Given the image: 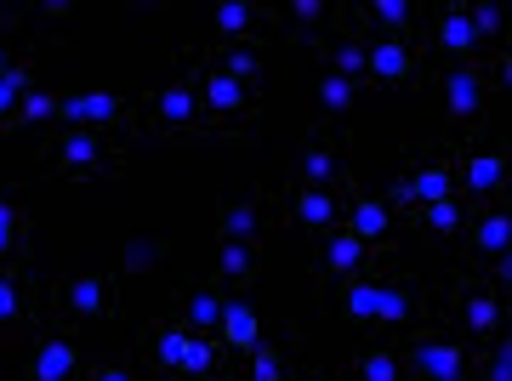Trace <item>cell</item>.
<instances>
[{"mask_svg":"<svg viewBox=\"0 0 512 381\" xmlns=\"http://www.w3.org/2000/svg\"><path fill=\"white\" fill-rule=\"evenodd\" d=\"M404 381H478V347L461 336L456 325H421L410 342L399 347Z\"/></svg>","mask_w":512,"mask_h":381,"instance_id":"obj_1","label":"cell"},{"mask_svg":"<svg viewBox=\"0 0 512 381\" xmlns=\"http://www.w3.org/2000/svg\"><path fill=\"white\" fill-rule=\"evenodd\" d=\"M143 353L165 376H183V381H205L217 370V336H200L183 319H165V325L143 330Z\"/></svg>","mask_w":512,"mask_h":381,"instance_id":"obj_2","label":"cell"},{"mask_svg":"<svg viewBox=\"0 0 512 381\" xmlns=\"http://www.w3.org/2000/svg\"><path fill=\"white\" fill-rule=\"evenodd\" d=\"M450 325H456L473 347H490L495 336H501L507 308H501L495 279H484V273H456V279H450Z\"/></svg>","mask_w":512,"mask_h":381,"instance_id":"obj_3","label":"cell"},{"mask_svg":"<svg viewBox=\"0 0 512 381\" xmlns=\"http://www.w3.org/2000/svg\"><path fill=\"white\" fill-rule=\"evenodd\" d=\"M40 165L46 177H103V171H120V148L103 137V131H80V126H63L52 143L40 148Z\"/></svg>","mask_w":512,"mask_h":381,"instance_id":"obj_4","label":"cell"},{"mask_svg":"<svg viewBox=\"0 0 512 381\" xmlns=\"http://www.w3.org/2000/svg\"><path fill=\"white\" fill-rule=\"evenodd\" d=\"M52 302H57V313H69V319H109V313L120 308V285H114V273H103V268H80L57 285Z\"/></svg>","mask_w":512,"mask_h":381,"instance_id":"obj_5","label":"cell"},{"mask_svg":"<svg viewBox=\"0 0 512 381\" xmlns=\"http://www.w3.org/2000/svg\"><path fill=\"white\" fill-rule=\"evenodd\" d=\"M200 109H205L200 74H194V69H177V74L160 86V97L148 103V126L160 131V137H177V131H188L194 120H200Z\"/></svg>","mask_w":512,"mask_h":381,"instance_id":"obj_6","label":"cell"},{"mask_svg":"<svg viewBox=\"0 0 512 381\" xmlns=\"http://www.w3.org/2000/svg\"><path fill=\"white\" fill-rule=\"evenodd\" d=\"M507 177H512L507 148H467L456 160V182H461L467 200H495V194H507Z\"/></svg>","mask_w":512,"mask_h":381,"instance_id":"obj_7","label":"cell"},{"mask_svg":"<svg viewBox=\"0 0 512 381\" xmlns=\"http://www.w3.org/2000/svg\"><path fill=\"white\" fill-rule=\"evenodd\" d=\"M439 86H444V114H450V120L473 126L478 114H484L490 80H484V69H478V63H450V69L439 74Z\"/></svg>","mask_w":512,"mask_h":381,"instance_id":"obj_8","label":"cell"},{"mask_svg":"<svg viewBox=\"0 0 512 381\" xmlns=\"http://www.w3.org/2000/svg\"><path fill=\"white\" fill-rule=\"evenodd\" d=\"M456 160L461 154H421V165L404 177V200L410 205H439V200H461L456 182Z\"/></svg>","mask_w":512,"mask_h":381,"instance_id":"obj_9","label":"cell"},{"mask_svg":"<svg viewBox=\"0 0 512 381\" xmlns=\"http://www.w3.org/2000/svg\"><path fill=\"white\" fill-rule=\"evenodd\" d=\"M126 97L114 91H80V97H63V126H80V131H109V126H126Z\"/></svg>","mask_w":512,"mask_h":381,"instance_id":"obj_10","label":"cell"},{"mask_svg":"<svg viewBox=\"0 0 512 381\" xmlns=\"http://www.w3.org/2000/svg\"><path fill=\"white\" fill-rule=\"evenodd\" d=\"M416 74H421V57L410 40H370L365 80H376V86H410Z\"/></svg>","mask_w":512,"mask_h":381,"instance_id":"obj_11","label":"cell"},{"mask_svg":"<svg viewBox=\"0 0 512 381\" xmlns=\"http://www.w3.org/2000/svg\"><path fill=\"white\" fill-rule=\"evenodd\" d=\"M342 18H348L359 35H376V29H382V40H410L416 35V6H410V0H376V6L342 12Z\"/></svg>","mask_w":512,"mask_h":381,"instance_id":"obj_12","label":"cell"},{"mask_svg":"<svg viewBox=\"0 0 512 381\" xmlns=\"http://www.w3.org/2000/svg\"><path fill=\"white\" fill-rule=\"evenodd\" d=\"M228 302H234V296H222L217 285H183V291H177V319H183L188 330H200V336H217Z\"/></svg>","mask_w":512,"mask_h":381,"instance_id":"obj_13","label":"cell"},{"mask_svg":"<svg viewBox=\"0 0 512 381\" xmlns=\"http://www.w3.org/2000/svg\"><path fill=\"white\" fill-rule=\"evenodd\" d=\"M80 376V342L74 336H40L29 353V381H74Z\"/></svg>","mask_w":512,"mask_h":381,"instance_id":"obj_14","label":"cell"},{"mask_svg":"<svg viewBox=\"0 0 512 381\" xmlns=\"http://www.w3.org/2000/svg\"><path fill=\"white\" fill-rule=\"evenodd\" d=\"M433 46H439L450 63H473L478 29H473V18H467V6H444L439 18H433Z\"/></svg>","mask_w":512,"mask_h":381,"instance_id":"obj_15","label":"cell"},{"mask_svg":"<svg viewBox=\"0 0 512 381\" xmlns=\"http://www.w3.org/2000/svg\"><path fill=\"white\" fill-rule=\"evenodd\" d=\"M467 251L490 256V262H501V256L512 251V205H495V211L473 217V228H467Z\"/></svg>","mask_w":512,"mask_h":381,"instance_id":"obj_16","label":"cell"},{"mask_svg":"<svg viewBox=\"0 0 512 381\" xmlns=\"http://www.w3.org/2000/svg\"><path fill=\"white\" fill-rule=\"evenodd\" d=\"M200 97H205V109L211 114H251V86L234 80L222 63H211V69L200 74Z\"/></svg>","mask_w":512,"mask_h":381,"instance_id":"obj_17","label":"cell"},{"mask_svg":"<svg viewBox=\"0 0 512 381\" xmlns=\"http://www.w3.org/2000/svg\"><path fill=\"white\" fill-rule=\"evenodd\" d=\"M342 228H348L359 245H382V239L393 234V211H387V200L353 194V205H348V217H342Z\"/></svg>","mask_w":512,"mask_h":381,"instance_id":"obj_18","label":"cell"},{"mask_svg":"<svg viewBox=\"0 0 512 381\" xmlns=\"http://www.w3.org/2000/svg\"><path fill=\"white\" fill-rule=\"evenodd\" d=\"M291 217L313 234H330L336 217H342V205H336V188H296L291 194Z\"/></svg>","mask_w":512,"mask_h":381,"instance_id":"obj_19","label":"cell"},{"mask_svg":"<svg viewBox=\"0 0 512 381\" xmlns=\"http://www.w3.org/2000/svg\"><path fill=\"white\" fill-rule=\"evenodd\" d=\"M217 347H234V353H251V347H262V319H256L251 302H228V313H222V330H217Z\"/></svg>","mask_w":512,"mask_h":381,"instance_id":"obj_20","label":"cell"},{"mask_svg":"<svg viewBox=\"0 0 512 381\" xmlns=\"http://www.w3.org/2000/svg\"><path fill=\"white\" fill-rule=\"evenodd\" d=\"M365 251H370V245H359L348 228H330L325 245H319V273H336V279H348V273L365 268Z\"/></svg>","mask_w":512,"mask_h":381,"instance_id":"obj_21","label":"cell"},{"mask_svg":"<svg viewBox=\"0 0 512 381\" xmlns=\"http://www.w3.org/2000/svg\"><path fill=\"white\" fill-rule=\"evenodd\" d=\"M336 182H342V148L330 137H319L302 154V188H336Z\"/></svg>","mask_w":512,"mask_h":381,"instance_id":"obj_22","label":"cell"},{"mask_svg":"<svg viewBox=\"0 0 512 381\" xmlns=\"http://www.w3.org/2000/svg\"><path fill=\"white\" fill-rule=\"evenodd\" d=\"M256 222H262V211H256V200H251V194H245V200H222V217H217L222 245H251Z\"/></svg>","mask_w":512,"mask_h":381,"instance_id":"obj_23","label":"cell"},{"mask_svg":"<svg viewBox=\"0 0 512 381\" xmlns=\"http://www.w3.org/2000/svg\"><path fill=\"white\" fill-rule=\"evenodd\" d=\"M256 18H262V12H256L251 0H217V6H211V29H217L222 40H251Z\"/></svg>","mask_w":512,"mask_h":381,"instance_id":"obj_24","label":"cell"},{"mask_svg":"<svg viewBox=\"0 0 512 381\" xmlns=\"http://www.w3.org/2000/svg\"><path fill=\"white\" fill-rule=\"evenodd\" d=\"M410 319H416V291L376 279V325H410Z\"/></svg>","mask_w":512,"mask_h":381,"instance_id":"obj_25","label":"cell"},{"mask_svg":"<svg viewBox=\"0 0 512 381\" xmlns=\"http://www.w3.org/2000/svg\"><path fill=\"white\" fill-rule=\"evenodd\" d=\"M353 376H359V381H404L399 347H359V359H353Z\"/></svg>","mask_w":512,"mask_h":381,"instance_id":"obj_26","label":"cell"},{"mask_svg":"<svg viewBox=\"0 0 512 381\" xmlns=\"http://www.w3.org/2000/svg\"><path fill=\"white\" fill-rule=\"evenodd\" d=\"M57 114H63V97H57V91H29V97L18 103V120H12V131L57 126Z\"/></svg>","mask_w":512,"mask_h":381,"instance_id":"obj_27","label":"cell"},{"mask_svg":"<svg viewBox=\"0 0 512 381\" xmlns=\"http://www.w3.org/2000/svg\"><path fill=\"white\" fill-rule=\"evenodd\" d=\"M416 222L433 239H450V234H461V228H467V211H461V200H439V205H421Z\"/></svg>","mask_w":512,"mask_h":381,"instance_id":"obj_28","label":"cell"},{"mask_svg":"<svg viewBox=\"0 0 512 381\" xmlns=\"http://www.w3.org/2000/svg\"><path fill=\"white\" fill-rule=\"evenodd\" d=\"M467 18H473L478 40H507V35H512V6H495V0H473V6H467Z\"/></svg>","mask_w":512,"mask_h":381,"instance_id":"obj_29","label":"cell"},{"mask_svg":"<svg viewBox=\"0 0 512 381\" xmlns=\"http://www.w3.org/2000/svg\"><path fill=\"white\" fill-rule=\"evenodd\" d=\"M342 319L348 325H376V279H353L342 291Z\"/></svg>","mask_w":512,"mask_h":381,"instance_id":"obj_30","label":"cell"},{"mask_svg":"<svg viewBox=\"0 0 512 381\" xmlns=\"http://www.w3.org/2000/svg\"><path fill=\"white\" fill-rule=\"evenodd\" d=\"M478 381H512V336L507 330L490 347H478Z\"/></svg>","mask_w":512,"mask_h":381,"instance_id":"obj_31","label":"cell"},{"mask_svg":"<svg viewBox=\"0 0 512 381\" xmlns=\"http://www.w3.org/2000/svg\"><path fill=\"white\" fill-rule=\"evenodd\" d=\"M353 97H359V80H348V74H325V80H319V103H325V114H348Z\"/></svg>","mask_w":512,"mask_h":381,"instance_id":"obj_32","label":"cell"},{"mask_svg":"<svg viewBox=\"0 0 512 381\" xmlns=\"http://www.w3.org/2000/svg\"><path fill=\"white\" fill-rule=\"evenodd\" d=\"M217 268H222V279H234L239 291H245V285L256 279V256H251V245H222Z\"/></svg>","mask_w":512,"mask_h":381,"instance_id":"obj_33","label":"cell"},{"mask_svg":"<svg viewBox=\"0 0 512 381\" xmlns=\"http://www.w3.org/2000/svg\"><path fill=\"white\" fill-rule=\"evenodd\" d=\"M23 245V217H18V205L0 194V262H12Z\"/></svg>","mask_w":512,"mask_h":381,"instance_id":"obj_34","label":"cell"},{"mask_svg":"<svg viewBox=\"0 0 512 381\" xmlns=\"http://www.w3.org/2000/svg\"><path fill=\"white\" fill-rule=\"evenodd\" d=\"M23 319V285L12 268H0V325H18Z\"/></svg>","mask_w":512,"mask_h":381,"instance_id":"obj_35","label":"cell"},{"mask_svg":"<svg viewBox=\"0 0 512 381\" xmlns=\"http://www.w3.org/2000/svg\"><path fill=\"white\" fill-rule=\"evenodd\" d=\"M251 381H285V353L279 347H251Z\"/></svg>","mask_w":512,"mask_h":381,"instance_id":"obj_36","label":"cell"},{"mask_svg":"<svg viewBox=\"0 0 512 381\" xmlns=\"http://www.w3.org/2000/svg\"><path fill=\"white\" fill-rule=\"evenodd\" d=\"M222 69L234 74V80H245V86H251L262 63H256V52H228V57H222Z\"/></svg>","mask_w":512,"mask_h":381,"instance_id":"obj_37","label":"cell"},{"mask_svg":"<svg viewBox=\"0 0 512 381\" xmlns=\"http://www.w3.org/2000/svg\"><path fill=\"white\" fill-rule=\"evenodd\" d=\"M18 103H23V91L12 86V80H0V126L12 131V120H18Z\"/></svg>","mask_w":512,"mask_h":381,"instance_id":"obj_38","label":"cell"},{"mask_svg":"<svg viewBox=\"0 0 512 381\" xmlns=\"http://www.w3.org/2000/svg\"><path fill=\"white\" fill-rule=\"evenodd\" d=\"M92 381H131V370H126V364H97Z\"/></svg>","mask_w":512,"mask_h":381,"instance_id":"obj_39","label":"cell"},{"mask_svg":"<svg viewBox=\"0 0 512 381\" xmlns=\"http://www.w3.org/2000/svg\"><path fill=\"white\" fill-rule=\"evenodd\" d=\"M490 273H495V285H507V291H512V251L501 256V262H490Z\"/></svg>","mask_w":512,"mask_h":381,"instance_id":"obj_40","label":"cell"},{"mask_svg":"<svg viewBox=\"0 0 512 381\" xmlns=\"http://www.w3.org/2000/svg\"><path fill=\"white\" fill-rule=\"evenodd\" d=\"M12 63H18V57H12V46H6V40H0V80H6V74H12Z\"/></svg>","mask_w":512,"mask_h":381,"instance_id":"obj_41","label":"cell"},{"mask_svg":"<svg viewBox=\"0 0 512 381\" xmlns=\"http://www.w3.org/2000/svg\"><path fill=\"white\" fill-rule=\"evenodd\" d=\"M495 74H501V86H512V52H501V63H495Z\"/></svg>","mask_w":512,"mask_h":381,"instance_id":"obj_42","label":"cell"},{"mask_svg":"<svg viewBox=\"0 0 512 381\" xmlns=\"http://www.w3.org/2000/svg\"><path fill=\"white\" fill-rule=\"evenodd\" d=\"M302 381H336V376H319V370H313V376H302Z\"/></svg>","mask_w":512,"mask_h":381,"instance_id":"obj_43","label":"cell"},{"mask_svg":"<svg viewBox=\"0 0 512 381\" xmlns=\"http://www.w3.org/2000/svg\"><path fill=\"white\" fill-rule=\"evenodd\" d=\"M234 381H251V376H234Z\"/></svg>","mask_w":512,"mask_h":381,"instance_id":"obj_44","label":"cell"},{"mask_svg":"<svg viewBox=\"0 0 512 381\" xmlns=\"http://www.w3.org/2000/svg\"><path fill=\"white\" fill-rule=\"evenodd\" d=\"M507 194H512V177H507Z\"/></svg>","mask_w":512,"mask_h":381,"instance_id":"obj_45","label":"cell"}]
</instances>
